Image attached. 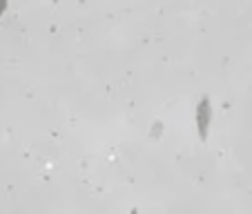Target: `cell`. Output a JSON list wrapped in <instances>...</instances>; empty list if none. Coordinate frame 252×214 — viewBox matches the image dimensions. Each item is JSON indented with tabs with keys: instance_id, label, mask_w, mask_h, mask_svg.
I'll list each match as a JSON object with an SVG mask.
<instances>
[{
	"instance_id": "obj_1",
	"label": "cell",
	"mask_w": 252,
	"mask_h": 214,
	"mask_svg": "<svg viewBox=\"0 0 252 214\" xmlns=\"http://www.w3.org/2000/svg\"><path fill=\"white\" fill-rule=\"evenodd\" d=\"M210 119H212V107H210V98H208V96H203V98H201V103L196 105V127H199L201 138H208Z\"/></svg>"
},
{
	"instance_id": "obj_2",
	"label": "cell",
	"mask_w": 252,
	"mask_h": 214,
	"mask_svg": "<svg viewBox=\"0 0 252 214\" xmlns=\"http://www.w3.org/2000/svg\"><path fill=\"white\" fill-rule=\"evenodd\" d=\"M5 5H7V0H0V14H2V9H5Z\"/></svg>"
}]
</instances>
